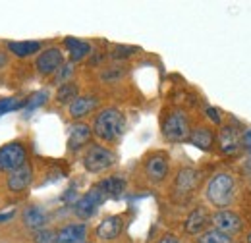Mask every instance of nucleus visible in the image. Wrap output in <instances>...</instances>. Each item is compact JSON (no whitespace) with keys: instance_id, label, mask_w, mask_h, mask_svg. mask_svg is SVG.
<instances>
[{"instance_id":"1","label":"nucleus","mask_w":251,"mask_h":243,"mask_svg":"<svg viewBox=\"0 0 251 243\" xmlns=\"http://www.w3.org/2000/svg\"><path fill=\"white\" fill-rule=\"evenodd\" d=\"M236 193H238V185H236V178L230 172H219L215 174L205 189V197L207 201L215 207V209H228L234 205L236 201Z\"/></svg>"},{"instance_id":"2","label":"nucleus","mask_w":251,"mask_h":243,"mask_svg":"<svg viewBox=\"0 0 251 243\" xmlns=\"http://www.w3.org/2000/svg\"><path fill=\"white\" fill-rule=\"evenodd\" d=\"M126 131V118L118 108L100 110L93 122V133L104 143H116Z\"/></svg>"},{"instance_id":"3","label":"nucleus","mask_w":251,"mask_h":243,"mask_svg":"<svg viewBox=\"0 0 251 243\" xmlns=\"http://www.w3.org/2000/svg\"><path fill=\"white\" fill-rule=\"evenodd\" d=\"M191 123L184 110H170L162 118V137L170 143H184L189 139Z\"/></svg>"},{"instance_id":"4","label":"nucleus","mask_w":251,"mask_h":243,"mask_svg":"<svg viewBox=\"0 0 251 243\" xmlns=\"http://www.w3.org/2000/svg\"><path fill=\"white\" fill-rule=\"evenodd\" d=\"M116 164V154L114 151L102 147V145H91L83 154V166L89 174H100L110 170Z\"/></svg>"},{"instance_id":"5","label":"nucleus","mask_w":251,"mask_h":243,"mask_svg":"<svg viewBox=\"0 0 251 243\" xmlns=\"http://www.w3.org/2000/svg\"><path fill=\"white\" fill-rule=\"evenodd\" d=\"M27 164V149L24 143L14 141L0 147V172H14Z\"/></svg>"},{"instance_id":"6","label":"nucleus","mask_w":251,"mask_h":243,"mask_svg":"<svg viewBox=\"0 0 251 243\" xmlns=\"http://www.w3.org/2000/svg\"><path fill=\"white\" fill-rule=\"evenodd\" d=\"M145 176L151 183H162L168 178V170H170V158L166 152H153L145 158Z\"/></svg>"},{"instance_id":"7","label":"nucleus","mask_w":251,"mask_h":243,"mask_svg":"<svg viewBox=\"0 0 251 243\" xmlns=\"http://www.w3.org/2000/svg\"><path fill=\"white\" fill-rule=\"evenodd\" d=\"M211 224L215 230H219L226 236H236L242 232V226H244V220L242 216L230 209H222V211H217V213L211 214Z\"/></svg>"},{"instance_id":"8","label":"nucleus","mask_w":251,"mask_h":243,"mask_svg":"<svg viewBox=\"0 0 251 243\" xmlns=\"http://www.w3.org/2000/svg\"><path fill=\"white\" fill-rule=\"evenodd\" d=\"M104 201H106L104 193H102L97 185H93V187L74 205V213H75L77 218H81V220H89Z\"/></svg>"},{"instance_id":"9","label":"nucleus","mask_w":251,"mask_h":243,"mask_svg":"<svg viewBox=\"0 0 251 243\" xmlns=\"http://www.w3.org/2000/svg\"><path fill=\"white\" fill-rule=\"evenodd\" d=\"M217 147L220 154L234 156L242 149V133L232 125H222L217 133Z\"/></svg>"},{"instance_id":"10","label":"nucleus","mask_w":251,"mask_h":243,"mask_svg":"<svg viewBox=\"0 0 251 243\" xmlns=\"http://www.w3.org/2000/svg\"><path fill=\"white\" fill-rule=\"evenodd\" d=\"M35 66H37V72H39L41 75H52V73H56L58 68L64 66L62 50L56 49V47H50V49L43 50V52L39 54L37 62H35Z\"/></svg>"},{"instance_id":"11","label":"nucleus","mask_w":251,"mask_h":243,"mask_svg":"<svg viewBox=\"0 0 251 243\" xmlns=\"http://www.w3.org/2000/svg\"><path fill=\"white\" fill-rule=\"evenodd\" d=\"M199 178H201V174L195 168H189V166L180 168L176 174V180H174V193L180 197H189L197 189Z\"/></svg>"},{"instance_id":"12","label":"nucleus","mask_w":251,"mask_h":243,"mask_svg":"<svg viewBox=\"0 0 251 243\" xmlns=\"http://www.w3.org/2000/svg\"><path fill=\"white\" fill-rule=\"evenodd\" d=\"M209 224H211V213L205 207H195L184 220V230L188 236H201L203 232H207Z\"/></svg>"},{"instance_id":"13","label":"nucleus","mask_w":251,"mask_h":243,"mask_svg":"<svg viewBox=\"0 0 251 243\" xmlns=\"http://www.w3.org/2000/svg\"><path fill=\"white\" fill-rule=\"evenodd\" d=\"M122 230H124V216H120V214L106 216L97 226V238L102 242H112V240L120 238Z\"/></svg>"},{"instance_id":"14","label":"nucleus","mask_w":251,"mask_h":243,"mask_svg":"<svg viewBox=\"0 0 251 243\" xmlns=\"http://www.w3.org/2000/svg\"><path fill=\"white\" fill-rule=\"evenodd\" d=\"M189 143L193 145V147H197L199 151H213V147H215V141H217V135H215V131L211 129V127H205V125H201V127H195V129H191V133H189Z\"/></svg>"},{"instance_id":"15","label":"nucleus","mask_w":251,"mask_h":243,"mask_svg":"<svg viewBox=\"0 0 251 243\" xmlns=\"http://www.w3.org/2000/svg\"><path fill=\"white\" fill-rule=\"evenodd\" d=\"M33 180V170L29 164H24L22 168L14 170L8 178V189L14 191V193H20V191H25L29 187V183Z\"/></svg>"},{"instance_id":"16","label":"nucleus","mask_w":251,"mask_h":243,"mask_svg":"<svg viewBox=\"0 0 251 243\" xmlns=\"http://www.w3.org/2000/svg\"><path fill=\"white\" fill-rule=\"evenodd\" d=\"M97 104H99V100H97V97H93V95L77 97V98L70 104V116H72L74 120H79V118L91 114L95 108H97Z\"/></svg>"},{"instance_id":"17","label":"nucleus","mask_w":251,"mask_h":243,"mask_svg":"<svg viewBox=\"0 0 251 243\" xmlns=\"http://www.w3.org/2000/svg\"><path fill=\"white\" fill-rule=\"evenodd\" d=\"M58 243H81L87 236L85 224H68L56 232Z\"/></svg>"},{"instance_id":"18","label":"nucleus","mask_w":251,"mask_h":243,"mask_svg":"<svg viewBox=\"0 0 251 243\" xmlns=\"http://www.w3.org/2000/svg\"><path fill=\"white\" fill-rule=\"evenodd\" d=\"M91 127L85 125V123H75L72 129H70V139H68V147L70 151H77L81 149L89 139H91Z\"/></svg>"},{"instance_id":"19","label":"nucleus","mask_w":251,"mask_h":243,"mask_svg":"<svg viewBox=\"0 0 251 243\" xmlns=\"http://www.w3.org/2000/svg\"><path fill=\"white\" fill-rule=\"evenodd\" d=\"M102 193H104V197L108 199V197H120L122 193L126 191V180L124 178H120V176H110V178H104V180H100L99 183H95Z\"/></svg>"},{"instance_id":"20","label":"nucleus","mask_w":251,"mask_h":243,"mask_svg":"<svg viewBox=\"0 0 251 243\" xmlns=\"http://www.w3.org/2000/svg\"><path fill=\"white\" fill-rule=\"evenodd\" d=\"M64 45L70 52V60L72 62H79L83 60L85 56H89L91 52V45L85 43V41H79V39H74V37H68L64 39Z\"/></svg>"},{"instance_id":"21","label":"nucleus","mask_w":251,"mask_h":243,"mask_svg":"<svg viewBox=\"0 0 251 243\" xmlns=\"http://www.w3.org/2000/svg\"><path fill=\"white\" fill-rule=\"evenodd\" d=\"M8 50L18 58H27L31 54H37L41 50L39 41H20V43H8Z\"/></svg>"},{"instance_id":"22","label":"nucleus","mask_w":251,"mask_h":243,"mask_svg":"<svg viewBox=\"0 0 251 243\" xmlns=\"http://www.w3.org/2000/svg\"><path fill=\"white\" fill-rule=\"evenodd\" d=\"M24 222H25V226L29 230L39 232L47 224V214L43 213V209H39V207H27L24 211Z\"/></svg>"},{"instance_id":"23","label":"nucleus","mask_w":251,"mask_h":243,"mask_svg":"<svg viewBox=\"0 0 251 243\" xmlns=\"http://www.w3.org/2000/svg\"><path fill=\"white\" fill-rule=\"evenodd\" d=\"M77 85L75 83H72V81H68V83H64L58 87V93H56V100L60 102V104H72L75 98H77Z\"/></svg>"},{"instance_id":"24","label":"nucleus","mask_w":251,"mask_h":243,"mask_svg":"<svg viewBox=\"0 0 251 243\" xmlns=\"http://www.w3.org/2000/svg\"><path fill=\"white\" fill-rule=\"evenodd\" d=\"M197 243H232V238L219 232V230H215V228H211V230L203 232L201 236H197Z\"/></svg>"},{"instance_id":"25","label":"nucleus","mask_w":251,"mask_h":243,"mask_svg":"<svg viewBox=\"0 0 251 243\" xmlns=\"http://www.w3.org/2000/svg\"><path fill=\"white\" fill-rule=\"evenodd\" d=\"M24 102H25V100H20V98H14V97L0 98V116H4L6 112H12V110L24 108Z\"/></svg>"},{"instance_id":"26","label":"nucleus","mask_w":251,"mask_h":243,"mask_svg":"<svg viewBox=\"0 0 251 243\" xmlns=\"http://www.w3.org/2000/svg\"><path fill=\"white\" fill-rule=\"evenodd\" d=\"M49 98V95L45 91H41V93H35L31 98H27L25 102H24V110L25 112H33L35 108H39L41 104H45V100Z\"/></svg>"},{"instance_id":"27","label":"nucleus","mask_w":251,"mask_h":243,"mask_svg":"<svg viewBox=\"0 0 251 243\" xmlns=\"http://www.w3.org/2000/svg\"><path fill=\"white\" fill-rule=\"evenodd\" d=\"M35 243H58V236L52 230H39L35 232Z\"/></svg>"},{"instance_id":"28","label":"nucleus","mask_w":251,"mask_h":243,"mask_svg":"<svg viewBox=\"0 0 251 243\" xmlns=\"http://www.w3.org/2000/svg\"><path fill=\"white\" fill-rule=\"evenodd\" d=\"M137 49L133 47H124V45H116L112 49V58H129Z\"/></svg>"},{"instance_id":"29","label":"nucleus","mask_w":251,"mask_h":243,"mask_svg":"<svg viewBox=\"0 0 251 243\" xmlns=\"http://www.w3.org/2000/svg\"><path fill=\"white\" fill-rule=\"evenodd\" d=\"M60 70H62V72L56 75V81L64 85V83H68L66 79H70V77H72V73H74V68H72V64H68V66H62Z\"/></svg>"},{"instance_id":"30","label":"nucleus","mask_w":251,"mask_h":243,"mask_svg":"<svg viewBox=\"0 0 251 243\" xmlns=\"http://www.w3.org/2000/svg\"><path fill=\"white\" fill-rule=\"evenodd\" d=\"M207 116H209V120H213L215 122V123H220V114H219V110H217V108H211V106H209V108H207Z\"/></svg>"},{"instance_id":"31","label":"nucleus","mask_w":251,"mask_h":243,"mask_svg":"<svg viewBox=\"0 0 251 243\" xmlns=\"http://www.w3.org/2000/svg\"><path fill=\"white\" fill-rule=\"evenodd\" d=\"M158 243H180V240H178L176 236H170V234H168V236H162V238L158 240Z\"/></svg>"},{"instance_id":"32","label":"nucleus","mask_w":251,"mask_h":243,"mask_svg":"<svg viewBox=\"0 0 251 243\" xmlns=\"http://www.w3.org/2000/svg\"><path fill=\"white\" fill-rule=\"evenodd\" d=\"M4 64H6V54H4L2 50H0V70L4 68Z\"/></svg>"},{"instance_id":"33","label":"nucleus","mask_w":251,"mask_h":243,"mask_svg":"<svg viewBox=\"0 0 251 243\" xmlns=\"http://www.w3.org/2000/svg\"><path fill=\"white\" fill-rule=\"evenodd\" d=\"M248 172H250V174H251V156H250V158H248Z\"/></svg>"},{"instance_id":"34","label":"nucleus","mask_w":251,"mask_h":243,"mask_svg":"<svg viewBox=\"0 0 251 243\" xmlns=\"http://www.w3.org/2000/svg\"><path fill=\"white\" fill-rule=\"evenodd\" d=\"M248 243H251V232L248 234Z\"/></svg>"}]
</instances>
